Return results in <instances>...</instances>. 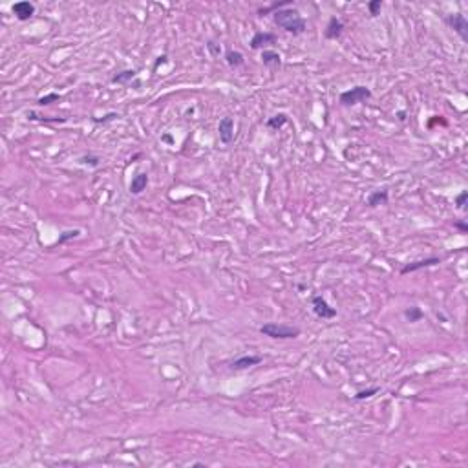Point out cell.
I'll use <instances>...</instances> for the list:
<instances>
[{"mask_svg": "<svg viewBox=\"0 0 468 468\" xmlns=\"http://www.w3.org/2000/svg\"><path fill=\"white\" fill-rule=\"evenodd\" d=\"M275 24L278 28H282L283 31L291 33V35H302L306 31V20L302 19V15L293 9V7H285L275 13Z\"/></svg>", "mask_w": 468, "mask_h": 468, "instance_id": "6da1fadb", "label": "cell"}, {"mask_svg": "<svg viewBox=\"0 0 468 468\" xmlns=\"http://www.w3.org/2000/svg\"><path fill=\"white\" fill-rule=\"evenodd\" d=\"M260 333L269 337L275 340H289L296 339L300 335V329L295 326H287V324H276V322H267L260 327Z\"/></svg>", "mask_w": 468, "mask_h": 468, "instance_id": "7a4b0ae2", "label": "cell"}, {"mask_svg": "<svg viewBox=\"0 0 468 468\" xmlns=\"http://www.w3.org/2000/svg\"><path fill=\"white\" fill-rule=\"evenodd\" d=\"M368 99H372V90L368 86H353L351 90H346L340 94L339 103L342 106H355V104L364 103Z\"/></svg>", "mask_w": 468, "mask_h": 468, "instance_id": "3957f363", "label": "cell"}, {"mask_svg": "<svg viewBox=\"0 0 468 468\" xmlns=\"http://www.w3.org/2000/svg\"><path fill=\"white\" fill-rule=\"evenodd\" d=\"M311 306H313V313L316 314L318 318H322V320H331V318L337 316V309L331 308V306L327 304L326 298L320 295H314L313 298H311Z\"/></svg>", "mask_w": 468, "mask_h": 468, "instance_id": "277c9868", "label": "cell"}, {"mask_svg": "<svg viewBox=\"0 0 468 468\" xmlns=\"http://www.w3.org/2000/svg\"><path fill=\"white\" fill-rule=\"evenodd\" d=\"M444 22L450 26V30H454L459 37H461L463 42H468V20L463 13H452L448 15Z\"/></svg>", "mask_w": 468, "mask_h": 468, "instance_id": "5b68a950", "label": "cell"}, {"mask_svg": "<svg viewBox=\"0 0 468 468\" xmlns=\"http://www.w3.org/2000/svg\"><path fill=\"white\" fill-rule=\"evenodd\" d=\"M441 262H442V258H439V256H430V258H424V260H415V262H411V263H406L403 269H401V275L415 273V271L426 269V267L437 265V263H441Z\"/></svg>", "mask_w": 468, "mask_h": 468, "instance_id": "8992f818", "label": "cell"}, {"mask_svg": "<svg viewBox=\"0 0 468 468\" xmlns=\"http://www.w3.org/2000/svg\"><path fill=\"white\" fill-rule=\"evenodd\" d=\"M276 40H278V37H276L275 33L271 31H258L252 35V39H250L249 46L252 48V50H263L265 46H271L275 44Z\"/></svg>", "mask_w": 468, "mask_h": 468, "instance_id": "52a82bcc", "label": "cell"}, {"mask_svg": "<svg viewBox=\"0 0 468 468\" xmlns=\"http://www.w3.org/2000/svg\"><path fill=\"white\" fill-rule=\"evenodd\" d=\"M11 11H13V15L20 22H26V20H30L35 15V6L31 2H28V0H22V2H15L11 6Z\"/></svg>", "mask_w": 468, "mask_h": 468, "instance_id": "ba28073f", "label": "cell"}, {"mask_svg": "<svg viewBox=\"0 0 468 468\" xmlns=\"http://www.w3.org/2000/svg\"><path fill=\"white\" fill-rule=\"evenodd\" d=\"M218 135H219V141L223 145H229V143L234 139V121L232 117H223L218 125Z\"/></svg>", "mask_w": 468, "mask_h": 468, "instance_id": "9c48e42d", "label": "cell"}, {"mask_svg": "<svg viewBox=\"0 0 468 468\" xmlns=\"http://www.w3.org/2000/svg\"><path fill=\"white\" fill-rule=\"evenodd\" d=\"M342 33H344V22L340 19H337V17H331L329 22H327L326 30H324V37H326L327 40H337Z\"/></svg>", "mask_w": 468, "mask_h": 468, "instance_id": "30bf717a", "label": "cell"}, {"mask_svg": "<svg viewBox=\"0 0 468 468\" xmlns=\"http://www.w3.org/2000/svg\"><path fill=\"white\" fill-rule=\"evenodd\" d=\"M262 357L260 355H244V357H238L231 362L232 370H247L250 366H256L262 362Z\"/></svg>", "mask_w": 468, "mask_h": 468, "instance_id": "8fae6325", "label": "cell"}, {"mask_svg": "<svg viewBox=\"0 0 468 468\" xmlns=\"http://www.w3.org/2000/svg\"><path fill=\"white\" fill-rule=\"evenodd\" d=\"M148 174L147 172H139L135 174L134 178H132V183H130V194H134V196H137V194H141L145 188L148 187Z\"/></svg>", "mask_w": 468, "mask_h": 468, "instance_id": "7c38bea8", "label": "cell"}, {"mask_svg": "<svg viewBox=\"0 0 468 468\" xmlns=\"http://www.w3.org/2000/svg\"><path fill=\"white\" fill-rule=\"evenodd\" d=\"M262 62L263 66H267V68H278V66L282 64V57H280V53L273 52V50H263L262 52Z\"/></svg>", "mask_w": 468, "mask_h": 468, "instance_id": "4fadbf2b", "label": "cell"}, {"mask_svg": "<svg viewBox=\"0 0 468 468\" xmlns=\"http://www.w3.org/2000/svg\"><path fill=\"white\" fill-rule=\"evenodd\" d=\"M293 6V0H283V2H275V4H269V6L265 7H258V15L260 17H263V15H275L276 11H280V9H285V7H291Z\"/></svg>", "mask_w": 468, "mask_h": 468, "instance_id": "5bb4252c", "label": "cell"}, {"mask_svg": "<svg viewBox=\"0 0 468 468\" xmlns=\"http://www.w3.org/2000/svg\"><path fill=\"white\" fill-rule=\"evenodd\" d=\"M135 77H137V70H123L110 79V83L112 84H130Z\"/></svg>", "mask_w": 468, "mask_h": 468, "instance_id": "9a60e30c", "label": "cell"}, {"mask_svg": "<svg viewBox=\"0 0 468 468\" xmlns=\"http://www.w3.org/2000/svg\"><path fill=\"white\" fill-rule=\"evenodd\" d=\"M388 190H373L370 196H368V207H378V205H386L388 203Z\"/></svg>", "mask_w": 468, "mask_h": 468, "instance_id": "2e32d148", "label": "cell"}, {"mask_svg": "<svg viewBox=\"0 0 468 468\" xmlns=\"http://www.w3.org/2000/svg\"><path fill=\"white\" fill-rule=\"evenodd\" d=\"M225 61H227V64L231 68H240V66H244L245 57L244 53L236 52V50H227L225 52Z\"/></svg>", "mask_w": 468, "mask_h": 468, "instance_id": "e0dca14e", "label": "cell"}, {"mask_svg": "<svg viewBox=\"0 0 468 468\" xmlns=\"http://www.w3.org/2000/svg\"><path fill=\"white\" fill-rule=\"evenodd\" d=\"M289 117L287 114H276V116L269 117L267 119V123H265V126L269 130H280L283 126V125H287Z\"/></svg>", "mask_w": 468, "mask_h": 468, "instance_id": "ac0fdd59", "label": "cell"}, {"mask_svg": "<svg viewBox=\"0 0 468 468\" xmlns=\"http://www.w3.org/2000/svg\"><path fill=\"white\" fill-rule=\"evenodd\" d=\"M404 316H406V320L413 324V322H419L421 318H424V313L421 311V308L411 306V308H408L406 311H404Z\"/></svg>", "mask_w": 468, "mask_h": 468, "instance_id": "d6986e66", "label": "cell"}, {"mask_svg": "<svg viewBox=\"0 0 468 468\" xmlns=\"http://www.w3.org/2000/svg\"><path fill=\"white\" fill-rule=\"evenodd\" d=\"M378 391H380V388H377V386H373V388H368V390H360V391H357V393L353 395V399H355V401H364V399H372L373 395H377Z\"/></svg>", "mask_w": 468, "mask_h": 468, "instance_id": "ffe728a7", "label": "cell"}, {"mask_svg": "<svg viewBox=\"0 0 468 468\" xmlns=\"http://www.w3.org/2000/svg\"><path fill=\"white\" fill-rule=\"evenodd\" d=\"M57 101H61V95H59V94H48V95L40 97L39 101H37V104H39V106H48V104L57 103Z\"/></svg>", "mask_w": 468, "mask_h": 468, "instance_id": "44dd1931", "label": "cell"}, {"mask_svg": "<svg viewBox=\"0 0 468 468\" xmlns=\"http://www.w3.org/2000/svg\"><path fill=\"white\" fill-rule=\"evenodd\" d=\"M467 199H468V192H467V190H463L461 194H457V196H455V199H454L455 207H457L459 211H465V209H467Z\"/></svg>", "mask_w": 468, "mask_h": 468, "instance_id": "7402d4cb", "label": "cell"}, {"mask_svg": "<svg viewBox=\"0 0 468 468\" xmlns=\"http://www.w3.org/2000/svg\"><path fill=\"white\" fill-rule=\"evenodd\" d=\"M380 9H382V2H380V0H372V2H368V11H370L372 17H377V15L380 13Z\"/></svg>", "mask_w": 468, "mask_h": 468, "instance_id": "603a6c76", "label": "cell"}, {"mask_svg": "<svg viewBox=\"0 0 468 468\" xmlns=\"http://www.w3.org/2000/svg\"><path fill=\"white\" fill-rule=\"evenodd\" d=\"M79 234H81V231H79V229H73V231H66V232H62V234L59 236L57 244H64V242H68V240H73V238H77Z\"/></svg>", "mask_w": 468, "mask_h": 468, "instance_id": "cb8c5ba5", "label": "cell"}, {"mask_svg": "<svg viewBox=\"0 0 468 468\" xmlns=\"http://www.w3.org/2000/svg\"><path fill=\"white\" fill-rule=\"evenodd\" d=\"M81 163H83V165L97 167V165H99V157H97V156H84V157H81Z\"/></svg>", "mask_w": 468, "mask_h": 468, "instance_id": "d4e9b609", "label": "cell"}, {"mask_svg": "<svg viewBox=\"0 0 468 468\" xmlns=\"http://www.w3.org/2000/svg\"><path fill=\"white\" fill-rule=\"evenodd\" d=\"M454 227H455V229H459L461 232H467V231H468V225L465 223V221H455Z\"/></svg>", "mask_w": 468, "mask_h": 468, "instance_id": "484cf974", "label": "cell"}, {"mask_svg": "<svg viewBox=\"0 0 468 468\" xmlns=\"http://www.w3.org/2000/svg\"><path fill=\"white\" fill-rule=\"evenodd\" d=\"M117 114H108V116H104L103 119H94L95 123H104V121H112V119H116Z\"/></svg>", "mask_w": 468, "mask_h": 468, "instance_id": "4316f807", "label": "cell"}]
</instances>
